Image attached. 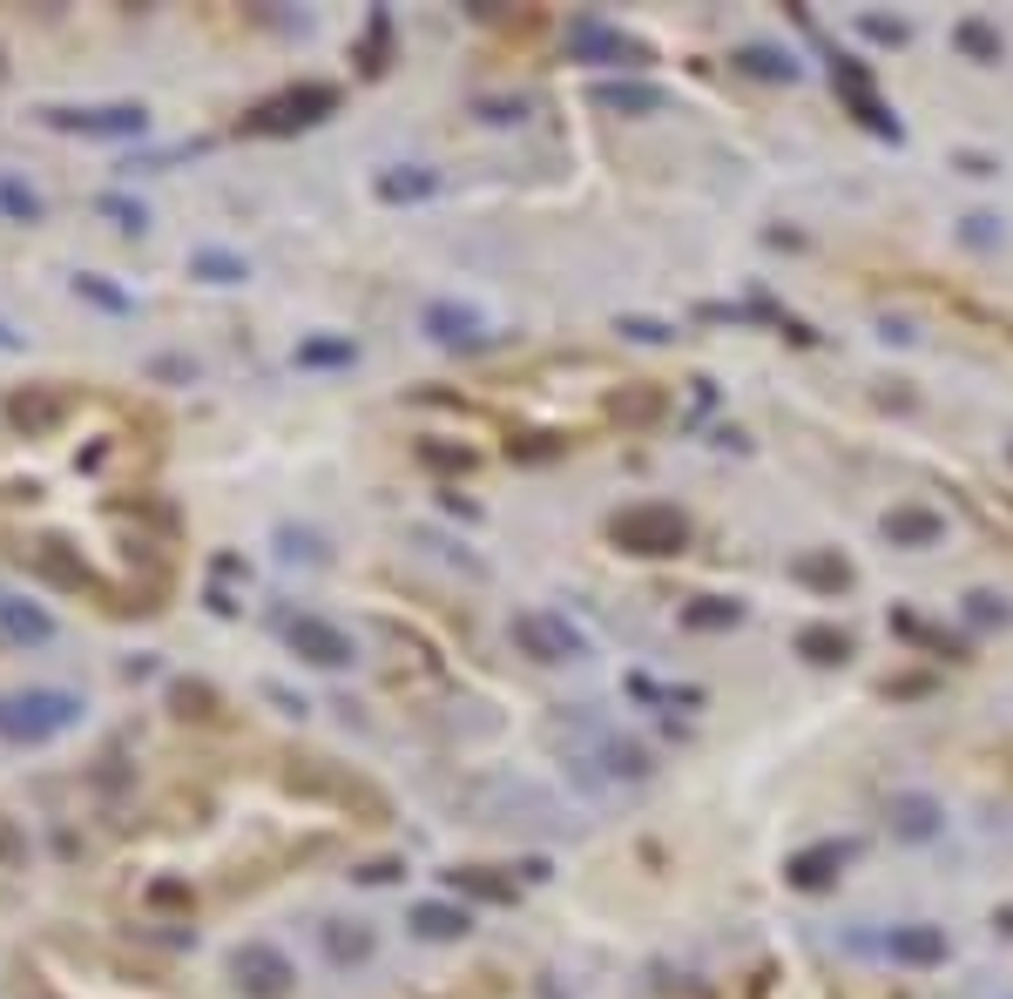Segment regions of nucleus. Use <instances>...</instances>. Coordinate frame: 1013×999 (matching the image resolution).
I'll list each match as a JSON object with an SVG mask.
<instances>
[{"label":"nucleus","mask_w":1013,"mask_h":999,"mask_svg":"<svg viewBox=\"0 0 1013 999\" xmlns=\"http://www.w3.org/2000/svg\"><path fill=\"white\" fill-rule=\"evenodd\" d=\"M453 885H467V891H480V898H507L514 885H501V878H486V871H453Z\"/></svg>","instance_id":"nucleus-28"},{"label":"nucleus","mask_w":1013,"mask_h":999,"mask_svg":"<svg viewBox=\"0 0 1013 999\" xmlns=\"http://www.w3.org/2000/svg\"><path fill=\"white\" fill-rule=\"evenodd\" d=\"M892 959H906V965H939V959H946V932H939V925H899V932H892Z\"/></svg>","instance_id":"nucleus-8"},{"label":"nucleus","mask_w":1013,"mask_h":999,"mask_svg":"<svg viewBox=\"0 0 1013 999\" xmlns=\"http://www.w3.org/2000/svg\"><path fill=\"white\" fill-rule=\"evenodd\" d=\"M797 574H805V581H824V587H845V581H851V568H845V560H832V554H805V560H797Z\"/></svg>","instance_id":"nucleus-21"},{"label":"nucleus","mask_w":1013,"mask_h":999,"mask_svg":"<svg viewBox=\"0 0 1013 999\" xmlns=\"http://www.w3.org/2000/svg\"><path fill=\"white\" fill-rule=\"evenodd\" d=\"M892 824H899L906 837H933V831H939V810H933L926 797H899V804H892Z\"/></svg>","instance_id":"nucleus-17"},{"label":"nucleus","mask_w":1013,"mask_h":999,"mask_svg":"<svg viewBox=\"0 0 1013 999\" xmlns=\"http://www.w3.org/2000/svg\"><path fill=\"white\" fill-rule=\"evenodd\" d=\"M81 723V696L68 690H27V696H0V736L8 743H48L54 730Z\"/></svg>","instance_id":"nucleus-1"},{"label":"nucleus","mask_w":1013,"mask_h":999,"mask_svg":"<svg viewBox=\"0 0 1013 999\" xmlns=\"http://www.w3.org/2000/svg\"><path fill=\"white\" fill-rule=\"evenodd\" d=\"M514 642L534 655V662H574L581 655V635L555 615H514Z\"/></svg>","instance_id":"nucleus-7"},{"label":"nucleus","mask_w":1013,"mask_h":999,"mask_svg":"<svg viewBox=\"0 0 1013 999\" xmlns=\"http://www.w3.org/2000/svg\"><path fill=\"white\" fill-rule=\"evenodd\" d=\"M0 629H8L14 642H48V635H54V621H48L35 602H14V595H0Z\"/></svg>","instance_id":"nucleus-10"},{"label":"nucleus","mask_w":1013,"mask_h":999,"mask_svg":"<svg viewBox=\"0 0 1013 999\" xmlns=\"http://www.w3.org/2000/svg\"><path fill=\"white\" fill-rule=\"evenodd\" d=\"M358 345L352 338H312V345H297V365H352Z\"/></svg>","instance_id":"nucleus-19"},{"label":"nucleus","mask_w":1013,"mask_h":999,"mask_svg":"<svg viewBox=\"0 0 1013 999\" xmlns=\"http://www.w3.org/2000/svg\"><path fill=\"white\" fill-rule=\"evenodd\" d=\"M0 858H21V837H14L8 824H0Z\"/></svg>","instance_id":"nucleus-32"},{"label":"nucleus","mask_w":1013,"mask_h":999,"mask_svg":"<svg viewBox=\"0 0 1013 999\" xmlns=\"http://www.w3.org/2000/svg\"><path fill=\"white\" fill-rule=\"evenodd\" d=\"M325 946H331L338 965H365L372 959V932L365 925H325Z\"/></svg>","instance_id":"nucleus-16"},{"label":"nucleus","mask_w":1013,"mask_h":999,"mask_svg":"<svg viewBox=\"0 0 1013 999\" xmlns=\"http://www.w3.org/2000/svg\"><path fill=\"white\" fill-rule=\"evenodd\" d=\"M284 642H291V655H304V662H318V669H345L352 662V635L331 629V621H318V615L284 621Z\"/></svg>","instance_id":"nucleus-5"},{"label":"nucleus","mask_w":1013,"mask_h":999,"mask_svg":"<svg viewBox=\"0 0 1013 999\" xmlns=\"http://www.w3.org/2000/svg\"><path fill=\"white\" fill-rule=\"evenodd\" d=\"M230 979H237V992H251V999H284L297 973H291V959H284L278 946L251 939V946L230 952Z\"/></svg>","instance_id":"nucleus-2"},{"label":"nucleus","mask_w":1013,"mask_h":999,"mask_svg":"<svg viewBox=\"0 0 1013 999\" xmlns=\"http://www.w3.org/2000/svg\"><path fill=\"white\" fill-rule=\"evenodd\" d=\"M149 898H156V905H182V898H190V891H182V885H169V878H163V885L149 891Z\"/></svg>","instance_id":"nucleus-31"},{"label":"nucleus","mask_w":1013,"mask_h":999,"mask_svg":"<svg viewBox=\"0 0 1013 999\" xmlns=\"http://www.w3.org/2000/svg\"><path fill=\"white\" fill-rule=\"evenodd\" d=\"M426 190H433V176H426V169H413V176H379V197H385V203H406V197H426Z\"/></svg>","instance_id":"nucleus-23"},{"label":"nucleus","mask_w":1013,"mask_h":999,"mask_svg":"<svg viewBox=\"0 0 1013 999\" xmlns=\"http://www.w3.org/2000/svg\"><path fill=\"white\" fill-rule=\"evenodd\" d=\"M616 541L635 554H675L683 547V514L675 507H629V514H616Z\"/></svg>","instance_id":"nucleus-3"},{"label":"nucleus","mask_w":1013,"mask_h":999,"mask_svg":"<svg viewBox=\"0 0 1013 999\" xmlns=\"http://www.w3.org/2000/svg\"><path fill=\"white\" fill-rule=\"evenodd\" d=\"M696 629H717V621H736V602H717V608H689Z\"/></svg>","instance_id":"nucleus-30"},{"label":"nucleus","mask_w":1013,"mask_h":999,"mask_svg":"<svg viewBox=\"0 0 1013 999\" xmlns=\"http://www.w3.org/2000/svg\"><path fill=\"white\" fill-rule=\"evenodd\" d=\"M960 48L979 54V61H1000V35H993L987 21H966V27H960Z\"/></svg>","instance_id":"nucleus-25"},{"label":"nucleus","mask_w":1013,"mask_h":999,"mask_svg":"<svg viewBox=\"0 0 1013 999\" xmlns=\"http://www.w3.org/2000/svg\"><path fill=\"white\" fill-rule=\"evenodd\" d=\"M885 534H892V541H912V547H926V541H939V514H926V507H899V514H885Z\"/></svg>","instance_id":"nucleus-13"},{"label":"nucleus","mask_w":1013,"mask_h":999,"mask_svg":"<svg viewBox=\"0 0 1013 999\" xmlns=\"http://www.w3.org/2000/svg\"><path fill=\"white\" fill-rule=\"evenodd\" d=\"M54 129H81V136H142L149 115L142 102H115V109H48Z\"/></svg>","instance_id":"nucleus-6"},{"label":"nucleus","mask_w":1013,"mask_h":999,"mask_svg":"<svg viewBox=\"0 0 1013 999\" xmlns=\"http://www.w3.org/2000/svg\"><path fill=\"white\" fill-rule=\"evenodd\" d=\"M467 912L459 905H413V932L419 939H467Z\"/></svg>","instance_id":"nucleus-11"},{"label":"nucleus","mask_w":1013,"mask_h":999,"mask_svg":"<svg viewBox=\"0 0 1013 999\" xmlns=\"http://www.w3.org/2000/svg\"><path fill=\"white\" fill-rule=\"evenodd\" d=\"M744 68H750V75H784V81H790V75H797V61L777 54V48H744Z\"/></svg>","instance_id":"nucleus-24"},{"label":"nucleus","mask_w":1013,"mask_h":999,"mask_svg":"<svg viewBox=\"0 0 1013 999\" xmlns=\"http://www.w3.org/2000/svg\"><path fill=\"white\" fill-rule=\"evenodd\" d=\"M845 858H851L845 845H818V851H805V858H790V885H805V891L832 885V871H838Z\"/></svg>","instance_id":"nucleus-12"},{"label":"nucleus","mask_w":1013,"mask_h":999,"mask_svg":"<svg viewBox=\"0 0 1013 999\" xmlns=\"http://www.w3.org/2000/svg\"><path fill=\"white\" fill-rule=\"evenodd\" d=\"M426 331H433L440 345H480V318H473V311H459V304H433V311H426Z\"/></svg>","instance_id":"nucleus-9"},{"label":"nucleus","mask_w":1013,"mask_h":999,"mask_svg":"<svg viewBox=\"0 0 1013 999\" xmlns=\"http://www.w3.org/2000/svg\"><path fill=\"white\" fill-rule=\"evenodd\" d=\"M176 709H182V716H210V690H190V682H176Z\"/></svg>","instance_id":"nucleus-29"},{"label":"nucleus","mask_w":1013,"mask_h":999,"mask_svg":"<svg viewBox=\"0 0 1013 999\" xmlns=\"http://www.w3.org/2000/svg\"><path fill=\"white\" fill-rule=\"evenodd\" d=\"M602 102L608 109H656L662 96H656V88H602Z\"/></svg>","instance_id":"nucleus-26"},{"label":"nucleus","mask_w":1013,"mask_h":999,"mask_svg":"<svg viewBox=\"0 0 1013 999\" xmlns=\"http://www.w3.org/2000/svg\"><path fill=\"white\" fill-rule=\"evenodd\" d=\"M8 413H14V426H27V432H35V426H48V419L61 413V399H54V392H21V399L8 405Z\"/></svg>","instance_id":"nucleus-18"},{"label":"nucleus","mask_w":1013,"mask_h":999,"mask_svg":"<svg viewBox=\"0 0 1013 999\" xmlns=\"http://www.w3.org/2000/svg\"><path fill=\"white\" fill-rule=\"evenodd\" d=\"M797 648H805L811 662H845V648H851V642L832 635V629H805V635H797Z\"/></svg>","instance_id":"nucleus-20"},{"label":"nucleus","mask_w":1013,"mask_h":999,"mask_svg":"<svg viewBox=\"0 0 1013 999\" xmlns=\"http://www.w3.org/2000/svg\"><path fill=\"white\" fill-rule=\"evenodd\" d=\"M0 68H8V61H0Z\"/></svg>","instance_id":"nucleus-33"},{"label":"nucleus","mask_w":1013,"mask_h":999,"mask_svg":"<svg viewBox=\"0 0 1013 999\" xmlns=\"http://www.w3.org/2000/svg\"><path fill=\"white\" fill-rule=\"evenodd\" d=\"M190 270L203 277V284H243V277H251V264H243V257H230V250H197V257H190Z\"/></svg>","instance_id":"nucleus-15"},{"label":"nucleus","mask_w":1013,"mask_h":999,"mask_svg":"<svg viewBox=\"0 0 1013 999\" xmlns=\"http://www.w3.org/2000/svg\"><path fill=\"white\" fill-rule=\"evenodd\" d=\"M75 291H81V298H96L102 311H129V298H122V291H109L102 277H75Z\"/></svg>","instance_id":"nucleus-27"},{"label":"nucleus","mask_w":1013,"mask_h":999,"mask_svg":"<svg viewBox=\"0 0 1013 999\" xmlns=\"http://www.w3.org/2000/svg\"><path fill=\"white\" fill-rule=\"evenodd\" d=\"M96 210H102V216H115V230H129V237H142V230H149V216H142V203H129V197H102Z\"/></svg>","instance_id":"nucleus-22"},{"label":"nucleus","mask_w":1013,"mask_h":999,"mask_svg":"<svg viewBox=\"0 0 1013 999\" xmlns=\"http://www.w3.org/2000/svg\"><path fill=\"white\" fill-rule=\"evenodd\" d=\"M0 216H14V224H41V197L27 190L14 169H0Z\"/></svg>","instance_id":"nucleus-14"},{"label":"nucleus","mask_w":1013,"mask_h":999,"mask_svg":"<svg viewBox=\"0 0 1013 999\" xmlns=\"http://www.w3.org/2000/svg\"><path fill=\"white\" fill-rule=\"evenodd\" d=\"M331 102H338L331 88H325V81H312V88H291V96L264 102L251 122H243V129H251V136H284V129H304V122H318Z\"/></svg>","instance_id":"nucleus-4"}]
</instances>
